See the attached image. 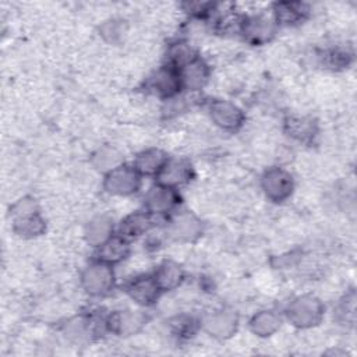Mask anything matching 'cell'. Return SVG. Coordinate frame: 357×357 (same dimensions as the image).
Wrapping results in <instances>:
<instances>
[{
  "instance_id": "obj_1",
  "label": "cell",
  "mask_w": 357,
  "mask_h": 357,
  "mask_svg": "<svg viewBox=\"0 0 357 357\" xmlns=\"http://www.w3.org/2000/svg\"><path fill=\"white\" fill-rule=\"evenodd\" d=\"M287 319L297 328H311L321 322L324 317L322 303L311 294L296 297L286 310Z\"/></svg>"
},
{
  "instance_id": "obj_2",
  "label": "cell",
  "mask_w": 357,
  "mask_h": 357,
  "mask_svg": "<svg viewBox=\"0 0 357 357\" xmlns=\"http://www.w3.org/2000/svg\"><path fill=\"white\" fill-rule=\"evenodd\" d=\"M81 284L91 296L107 294L114 286V273L112 265L98 259L89 264L81 275Z\"/></svg>"
},
{
  "instance_id": "obj_3",
  "label": "cell",
  "mask_w": 357,
  "mask_h": 357,
  "mask_svg": "<svg viewBox=\"0 0 357 357\" xmlns=\"http://www.w3.org/2000/svg\"><path fill=\"white\" fill-rule=\"evenodd\" d=\"M141 184V174L130 166L120 165L119 167L106 173L105 188L113 195H131L138 191Z\"/></svg>"
},
{
  "instance_id": "obj_4",
  "label": "cell",
  "mask_w": 357,
  "mask_h": 357,
  "mask_svg": "<svg viewBox=\"0 0 357 357\" xmlns=\"http://www.w3.org/2000/svg\"><path fill=\"white\" fill-rule=\"evenodd\" d=\"M261 187L271 201L282 202L289 198L293 191V178L286 170L272 167L262 174Z\"/></svg>"
},
{
  "instance_id": "obj_5",
  "label": "cell",
  "mask_w": 357,
  "mask_h": 357,
  "mask_svg": "<svg viewBox=\"0 0 357 357\" xmlns=\"http://www.w3.org/2000/svg\"><path fill=\"white\" fill-rule=\"evenodd\" d=\"M240 32L251 45H264L273 38L276 22L265 15L247 17L240 22Z\"/></svg>"
},
{
  "instance_id": "obj_6",
  "label": "cell",
  "mask_w": 357,
  "mask_h": 357,
  "mask_svg": "<svg viewBox=\"0 0 357 357\" xmlns=\"http://www.w3.org/2000/svg\"><path fill=\"white\" fill-rule=\"evenodd\" d=\"M146 322V315L141 311H116L109 315L106 321V326L110 332L116 333L117 336L127 337L138 333Z\"/></svg>"
},
{
  "instance_id": "obj_7",
  "label": "cell",
  "mask_w": 357,
  "mask_h": 357,
  "mask_svg": "<svg viewBox=\"0 0 357 357\" xmlns=\"http://www.w3.org/2000/svg\"><path fill=\"white\" fill-rule=\"evenodd\" d=\"M148 89L162 98H172L183 88L177 68L173 66H165L156 70L146 82Z\"/></svg>"
},
{
  "instance_id": "obj_8",
  "label": "cell",
  "mask_w": 357,
  "mask_h": 357,
  "mask_svg": "<svg viewBox=\"0 0 357 357\" xmlns=\"http://www.w3.org/2000/svg\"><path fill=\"white\" fill-rule=\"evenodd\" d=\"M211 119L216 126L227 131H236L244 121L243 110L229 100H215L209 106Z\"/></svg>"
},
{
  "instance_id": "obj_9",
  "label": "cell",
  "mask_w": 357,
  "mask_h": 357,
  "mask_svg": "<svg viewBox=\"0 0 357 357\" xmlns=\"http://www.w3.org/2000/svg\"><path fill=\"white\" fill-rule=\"evenodd\" d=\"M178 194L174 187L156 184L145 195L146 209L151 213H166L178 204Z\"/></svg>"
},
{
  "instance_id": "obj_10",
  "label": "cell",
  "mask_w": 357,
  "mask_h": 357,
  "mask_svg": "<svg viewBox=\"0 0 357 357\" xmlns=\"http://www.w3.org/2000/svg\"><path fill=\"white\" fill-rule=\"evenodd\" d=\"M238 318L231 311H218L205 317L204 329L216 339H227L237 329Z\"/></svg>"
},
{
  "instance_id": "obj_11",
  "label": "cell",
  "mask_w": 357,
  "mask_h": 357,
  "mask_svg": "<svg viewBox=\"0 0 357 357\" xmlns=\"http://www.w3.org/2000/svg\"><path fill=\"white\" fill-rule=\"evenodd\" d=\"M202 233L201 220L190 213L181 212L176 215L169 225V234L180 241H194Z\"/></svg>"
},
{
  "instance_id": "obj_12",
  "label": "cell",
  "mask_w": 357,
  "mask_h": 357,
  "mask_svg": "<svg viewBox=\"0 0 357 357\" xmlns=\"http://www.w3.org/2000/svg\"><path fill=\"white\" fill-rule=\"evenodd\" d=\"M191 165L181 159H167L162 170L158 173V183L169 187H177L191 180Z\"/></svg>"
},
{
  "instance_id": "obj_13",
  "label": "cell",
  "mask_w": 357,
  "mask_h": 357,
  "mask_svg": "<svg viewBox=\"0 0 357 357\" xmlns=\"http://www.w3.org/2000/svg\"><path fill=\"white\" fill-rule=\"evenodd\" d=\"M177 71L180 75L181 86L190 91L201 89L206 84L209 77V68L206 63L202 61L199 57L180 67Z\"/></svg>"
},
{
  "instance_id": "obj_14",
  "label": "cell",
  "mask_w": 357,
  "mask_h": 357,
  "mask_svg": "<svg viewBox=\"0 0 357 357\" xmlns=\"http://www.w3.org/2000/svg\"><path fill=\"white\" fill-rule=\"evenodd\" d=\"M160 289L153 276H138L127 286L128 296L138 304L149 305L156 301L160 294Z\"/></svg>"
},
{
  "instance_id": "obj_15",
  "label": "cell",
  "mask_w": 357,
  "mask_h": 357,
  "mask_svg": "<svg viewBox=\"0 0 357 357\" xmlns=\"http://www.w3.org/2000/svg\"><path fill=\"white\" fill-rule=\"evenodd\" d=\"M130 252V245L126 237L120 236H110L105 243L99 245L98 251V261H102L109 265H114L121 262L127 258Z\"/></svg>"
},
{
  "instance_id": "obj_16",
  "label": "cell",
  "mask_w": 357,
  "mask_h": 357,
  "mask_svg": "<svg viewBox=\"0 0 357 357\" xmlns=\"http://www.w3.org/2000/svg\"><path fill=\"white\" fill-rule=\"evenodd\" d=\"M167 160V156L163 151L151 148L139 152L134 162V169L141 176H158Z\"/></svg>"
},
{
  "instance_id": "obj_17",
  "label": "cell",
  "mask_w": 357,
  "mask_h": 357,
  "mask_svg": "<svg viewBox=\"0 0 357 357\" xmlns=\"http://www.w3.org/2000/svg\"><path fill=\"white\" fill-rule=\"evenodd\" d=\"M153 279L162 291H167L176 289L183 282L184 272L178 264L173 261H165L156 268Z\"/></svg>"
},
{
  "instance_id": "obj_18",
  "label": "cell",
  "mask_w": 357,
  "mask_h": 357,
  "mask_svg": "<svg viewBox=\"0 0 357 357\" xmlns=\"http://www.w3.org/2000/svg\"><path fill=\"white\" fill-rule=\"evenodd\" d=\"M307 6L297 1H283L275 4V22L279 25H294L307 15Z\"/></svg>"
},
{
  "instance_id": "obj_19",
  "label": "cell",
  "mask_w": 357,
  "mask_h": 357,
  "mask_svg": "<svg viewBox=\"0 0 357 357\" xmlns=\"http://www.w3.org/2000/svg\"><path fill=\"white\" fill-rule=\"evenodd\" d=\"M153 225L151 212H134L126 216L120 223V234L123 237H138L146 233Z\"/></svg>"
},
{
  "instance_id": "obj_20",
  "label": "cell",
  "mask_w": 357,
  "mask_h": 357,
  "mask_svg": "<svg viewBox=\"0 0 357 357\" xmlns=\"http://www.w3.org/2000/svg\"><path fill=\"white\" fill-rule=\"evenodd\" d=\"M284 128L291 138L300 142H308L317 134V123L310 117H289L284 123Z\"/></svg>"
},
{
  "instance_id": "obj_21",
  "label": "cell",
  "mask_w": 357,
  "mask_h": 357,
  "mask_svg": "<svg viewBox=\"0 0 357 357\" xmlns=\"http://www.w3.org/2000/svg\"><path fill=\"white\" fill-rule=\"evenodd\" d=\"M13 230L21 236V237H35L43 233L45 230V220L40 218L38 212L22 215V216H15L13 222Z\"/></svg>"
},
{
  "instance_id": "obj_22",
  "label": "cell",
  "mask_w": 357,
  "mask_h": 357,
  "mask_svg": "<svg viewBox=\"0 0 357 357\" xmlns=\"http://www.w3.org/2000/svg\"><path fill=\"white\" fill-rule=\"evenodd\" d=\"M280 326V317L271 310L259 311L250 321V328L257 336L265 337L275 333Z\"/></svg>"
},
{
  "instance_id": "obj_23",
  "label": "cell",
  "mask_w": 357,
  "mask_h": 357,
  "mask_svg": "<svg viewBox=\"0 0 357 357\" xmlns=\"http://www.w3.org/2000/svg\"><path fill=\"white\" fill-rule=\"evenodd\" d=\"M113 231V223L107 216H96L93 218L86 229H85V238L89 244L99 247L102 243H105Z\"/></svg>"
},
{
  "instance_id": "obj_24",
  "label": "cell",
  "mask_w": 357,
  "mask_h": 357,
  "mask_svg": "<svg viewBox=\"0 0 357 357\" xmlns=\"http://www.w3.org/2000/svg\"><path fill=\"white\" fill-rule=\"evenodd\" d=\"M63 333L70 342L82 343L85 340H89V336L92 335V322L82 315L74 317L66 322Z\"/></svg>"
},
{
  "instance_id": "obj_25",
  "label": "cell",
  "mask_w": 357,
  "mask_h": 357,
  "mask_svg": "<svg viewBox=\"0 0 357 357\" xmlns=\"http://www.w3.org/2000/svg\"><path fill=\"white\" fill-rule=\"evenodd\" d=\"M92 163L98 170L109 173L121 165V153L109 145L99 148L92 155Z\"/></svg>"
},
{
  "instance_id": "obj_26",
  "label": "cell",
  "mask_w": 357,
  "mask_h": 357,
  "mask_svg": "<svg viewBox=\"0 0 357 357\" xmlns=\"http://www.w3.org/2000/svg\"><path fill=\"white\" fill-rule=\"evenodd\" d=\"M198 56L195 54L194 49L187 45V43H176L170 47L169 50V59H170V66H173L174 68H180L183 66H185L187 63L192 61L194 59H197Z\"/></svg>"
},
{
  "instance_id": "obj_27",
  "label": "cell",
  "mask_w": 357,
  "mask_h": 357,
  "mask_svg": "<svg viewBox=\"0 0 357 357\" xmlns=\"http://www.w3.org/2000/svg\"><path fill=\"white\" fill-rule=\"evenodd\" d=\"M356 297L354 291L346 294V297L339 303L336 308V317L343 324H353L356 317Z\"/></svg>"
},
{
  "instance_id": "obj_28",
  "label": "cell",
  "mask_w": 357,
  "mask_h": 357,
  "mask_svg": "<svg viewBox=\"0 0 357 357\" xmlns=\"http://www.w3.org/2000/svg\"><path fill=\"white\" fill-rule=\"evenodd\" d=\"M172 326L177 336H191L195 329V321L188 317H177L172 321Z\"/></svg>"
},
{
  "instance_id": "obj_29",
  "label": "cell",
  "mask_w": 357,
  "mask_h": 357,
  "mask_svg": "<svg viewBox=\"0 0 357 357\" xmlns=\"http://www.w3.org/2000/svg\"><path fill=\"white\" fill-rule=\"evenodd\" d=\"M13 215L15 216H22V215H28V213H33L38 212L35 201L31 198H22L20 199L14 206H13Z\"/></svg>"
}]
</instances>
